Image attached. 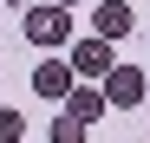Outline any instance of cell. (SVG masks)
I'll return each mask as SVG.
<instances>
[{
  "mask_svg": "<svg viewBox=\"0 0 150 143\" xmlns=\"http://www.w3.org/2000/svg\"><path fill=\"white\" fill-rule=\"evenodd\" d=\"M20 33H26L33 46H46V52H59V46L72 39V20H65V7H59V0H46V7H33L26 20H20Z\"/></svg>",
  "mask_w": 150,
  "mask_h": 143,
  "instance_id": "obj_1",
  "label": "cell"
},
{
  "mask_svg": "<svg viewBox=\"0 0 150 143\" xmlns=\"http://www.w3.org/2000/svg\"><path fill=\"white\" fill-rule=\"evenodd\" d=\"M72 85H79L72 59H59V52H52V59H39V65H33V91H39L46 104H65V98H72Z\"/></svg>",
  "mask_w": 150,
  "mask_h": 143,
  "instance_id": "obj_2",
  "label": "cell"
},
{
  "mask_svg": "<svg viewBox=\"0 0 150 143\" xmlns=\"http://www.w3.org/2000/svg\"><path fill=\"white\" fill-rule=\"evenodd\" d=\"M72 72H85V78H98V85H105L111 78V72H117V59H111V39H79V46H72Z\"/></svg>",
  "mask_w": 150,
  "mask_h": 143,
  "instance_id": "obj_3",
  "label": "cell"
},
{
  "mask_svg": "<svg viewBox=\"0 0 150 143\" xmlns=\"http://www.w3.org/2000/svg\"><path fill=\"white\" fill-rule=\"evenodd\" d=\"M105 98H111V111H137V104L150 98V78L131 72V65H117L111 78H105Z\"/></svg>",
  "mask_w": 150,
  "mask_h": 143,
  "instance_id": "obj_4",
  "label": "cell"
},
{
  "mask_svg": "<svg viewBox=\"0 0 150 143\" xmlns=\"http://www.w3.org/2000/svg\"><path fill=\"white\" fill-rule=\"evenodd\" d=\"M131 26H137V13L124 7V0H105V7L91 13V33H98V39H111V46H117L124 33H131Z\"/></svg>",
  "mask_w": 150,
  "mask_h": 143,
  "instance_id": "obj_5",
  "label": "cell"
},
{
  "mask_svg": "<svg viewBox=\"0 0 150 143\" xmlns=\"http://www.w3.org/2000/svg\"><path fill=\"white\" fill-rule=\"evenodd\" d=\"M105 85H72V98H65V111L79 117V124H91V117H105Z\"/></svg>",
  "mask_w": 150,
  "mask_h": 143,
  "instance_id": "obj_6",
  "label": "cell"
},
{
  "mask_svg": "<svg viewBox=\"0 0 150 143\" xmlns=\"http://www.w3.org/2000/svg\"><path fill=\"white\" fill-rule=\"evenodd\" d=\"M20 137H26V117H20V111H7V104H0V143H20Z\"/></svg>",
  "mask_w": 150,
  "mask_h": 143,
  "instance_id": "obj_7",
  "label": "cell"
},
{
  "mask_svg": "<svg viewBox=\"0 0 150 143\" xmlns=\"http://www.w3.org/2000/svg\"><path fill=\"white\" fill-rule=\"evenodd\" d=\"M52 143H85V124H79V117H72V111H65V117H59V124H52Z\"/></svg>",
  "mask_w": 150,
  "mask_h": 143,
  "instance_id": "obj_8",
  "label": "cell"
},
{
  "mask_svg": "<svg viewBox=\"0 0 150 143\" xmlns=\"http://www.w3.org/2000/svg\"><path fill=\"white\" fill-rule=\"evenodd\" d=\"M59 7H79V0H59Z\"/></svg>",
  "mask_w": 150,
  "mask_h": 143,
  "instance_id": "obj_9",
  "label": "cell"
}]
</instances>
